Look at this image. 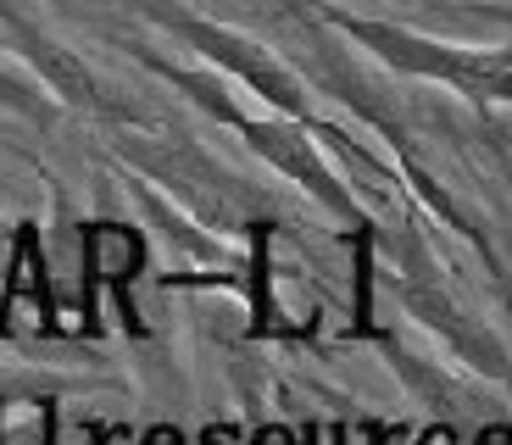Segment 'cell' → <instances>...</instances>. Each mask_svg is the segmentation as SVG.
Segmentation results:
<instances>
[{
    "instance_id": "obj_1",
    "label": "cell",
    "mask_w": 512,
    "mask_h": 445,
    "mask_svg": "<svg viewBox=\"0 0 512 445\" xmlns=\"http://www.w3.org/2000/svg\"><path fill=\"white\" fill-rule=\"evenodd\" d=\"M134 12H145L156 28H167V34H179L190 51H201L212 67H223V73H234L251 95H262L268 106H279L284 117H307V89H301V78L290 73L284 62H273V51H262L256 39L234 34V28L212 23V17L190 12L184 0H128Z\"/></svg>"
},
{
    "instance_id": "obj_2",
    "label": "cell",
    "mask_w": 512,
    "mask_h": 445,
    "mask_svg": "<svg viewBox=\"0 0 512 445\" xmlns=\"http://www.w3.org/2000/svg\"><path fill=\"white\" fill-rule=\"evenodd\" d=\"M340 23H346V34H357L368 51H379L401 73L446 78L457 95H468L479 106L512 101V51H462V45H440V39L407 34V28H390V23H351V17H340Z\"/></svg>"
},
{
    "instance_id": "obj_4",
    "label": "cell",
    "mask_w": 512,
    "mask_h": 445,
    "mask_svg": "<svg viewBox=\"0 0 512 445\" xmlns=\"http://www.w3.org/2000/svg\"><path fill=\"white\" fill-rule=\"evenodd\" d=\"M0 101L12 106V112H23V117H45V101H39V89L28 84V78L6 73V67H0Z\"/></svg>"
},
{
    "instance_id": "obj_3",
    "label": "cell",
    "mask_w": 512,
    "mask_h": 445,
    "mask_svg": "<svg viewBox=\"0 0 512 445\" xmlns=\"http://www.w3.org/2000/svg\"><path fill=\"white\" fill-rule=\"evenodd\" d=\"M0 34H6V51L23 56V62L34 67L39 89H51L62 106L90 112V117H117V123H134V112H128V106L112 95V84H106V78L95 73V67L84 62L73 45H62L51 28L28 12L23 0H0Z\"/></svg>"
}]
</instances>
